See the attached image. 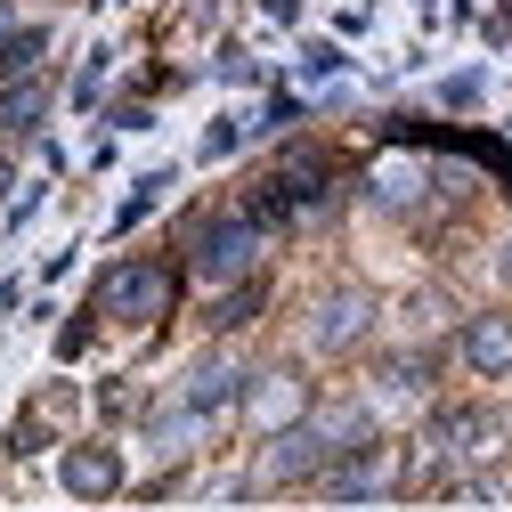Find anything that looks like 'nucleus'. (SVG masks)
<instances>
[{
	"label": "nucleus",
	"mask_w": 512,
	"mask_h": 512,
	"mask_svg": "<svg viewBox=\"0 0 512 512\" xmlns=\"http://www.w3.org/2000/svg\"><path fill=\"white\" fill-rule=\"evenodd\" d=\"M41 82H9V90H0V131H33V122H41Z\"/></svg>",
	"instance_id": "nucleus-10"
},
{
	"label": "nucleus",
	"mask_w": 512,
	"mask_h": 512,
	"mask_svg": "<svg viewBox=\"0 0 512 512\" xmlns=\"http://www.w3.org/2000/svg\"><path fill=\"white\" fill-rule=\"evenodd\" d=\"M0 196H9V163H0Z\"/></svg>",
	"instance_id": "nucleus-13"
},
{
	"label": "nucleus",
	"mask_w": 512,
	"mask_h": 512,
	"mask_svg": "<svg viewBox=\"0 0 512 512\" xmlns=\"http://www.w3.org/2000/svg\"><path fill=\"white\" fill-rule=\"evenodd\" d=\"M171 293H179V277H171L163 261H122V269H106L98 309L114 317V326H163V317H171Z\"/></svg>",
	"instance_id": "nucleus-2"
},
{
	"label": "nucleus",
	"mask_w": 512,
	"mask_h": 512,
	"mask_svg": "<svg viewBox=\"0 0 512 512\" xmlns=\"http://www.w3.org/2000/svg\"><path fill=\"white\" fill-rule=\"evenodd\" d=\"M326 187H334V171H326V155H285L269 179H261V196H252V220H293L301 204H317V196H326Z\"/></svg>",
	"instance_id": "nucleus-4"
},
{
	"label": "nucleus",
	"mask_w": 512,
	"mask_h": 512,
	"mask_svg": "<svg viewBox=\"0 0 512 512\" xmlns=\"http://www.w3.org/2000/svg\"><path fill=\"white\" fill-rule=\"evenodd\" d=\"M464 366L472 374H512V326L504 317H472L464 326Z\"/></svg>",
	"instance_id": "nucleus-8"
},
{
	"label": "nucleus",
	"mask_w": 512,
	"mask_h": 512,
	"mask_svg": "<svg viewBox=\"0 0 512 512\" xmlns=\"http://www.w3.org/2000/svg\"><path fill=\"white\" fill-rule=\"evenodd\" d=\"M301 374H261V382H252V423H293L301 415Z\"/></svg>",
	"instance_id": "nucleus-9"
},
{
	"label": "nucleus",
	"mask_w": 512,
	"mask_h": 512,
	"mask_svg": "<svg viewBox=\"0 0 512 512\" xmlns=\"http://www.w3.org/2000/svg\"><path fill=\"white\" fill-rule=\"evenodd\" d=\"M122 488V456L114 447H74L66 456V496H114Z\"/></svg>",
	"instance_id": "nucleus-7"
},
{
	"label": "nucleus",
	"mask_w": 512,
	"mask_h": 512,
	"mask_svg": "<svg viewBox=\"0 0 512 512\" xmlns=\"http://www.w3.org/2000/svg\"><path fill=\"white\" fill-rule=\"evenodd\" d=\"M9 33H17V25H9V9H0V41H9Z\"/></svg>",
	"instance_id": "nucleus-12"
},
{
	"label": "nucleus",
	"mask_w": 512,
	"mask_h": 512,
	"mask_svg": "<svg viewBox=\"0 0 512 512\" xmlns=\"http://www.w3.org/2000/svg\"><path fill=\"white\" fill-rule=\"evenodd\" d=\"M41 49H49V33H41V25H33V33H9V41H0V74L41 66Z\"/></svg>",
	"instance_id": "nucleus-11"
},
{
	"label": "nucleus",
	"mask_w": 512,
	"mask_h": 512,
	"mask_svg": "<svg viewBox=\"0 0 512 512\" xmlns=\"http://www.w3.org/2000/svg\"><path fill=\"white\" fill-rule=\"evenodd\" d=\"M187 269H196L204 285H236L261 269V220H204L196 236H187Z\"/></svg>",
	"instance_id": "nucleus-3"
},
{
	"label": "nucleus",
	"mask_w": 512,
	"mask_h": 512,
	"mask_svg": "<svg viewBox=\"0 0 512 512\" xmlns=\"http://www.w3.org/2000/svg\"><path fill=\"white\" fill-rule=\"evenodd\" d=\"M317 496L326 504H382V496H399V464L391 456H350L342 472H317Z\"/></svg>",
	"instance_id": "nucleus-5"
},
{
	"label": "nucleus",
	"mask_w": 512,
	"mask_h": 512,
	"mask_svg": "<svg viewBox=\"0 0 512 512\" xmlns=\"http://www.w3.org/2000/svg\"><path fill=\"white\" fill-rule=\"evenodd\" d=\"M358 334H366V293L358 285H342V293H326V301L309 309V342L317 350H350Z\"/></svg>",
	"instance_id": "nucleus-6"
},
{
	"label": "nucleus",
	"mask_w": 512,
	"mask_h": 512,
	"mask_svg": "<svg viewBox=\"0 0 512 512\" xmlns=\"http://www.w3.org/2000/svg\"><path fill=\"white\" fill-rule=\"evenodd\" d=\"M504 277H512V252H504Z\"/></svg>",
	"instance_id": "nucleus-14"
},
{
	"label": "nucleus",
	"mask_w": 512,
	"mask_h": 512,
	"mask_svg": "<svg viewBox=\"0 0 512 512\" xmlns=\"http://www.w3.org/2000/svg\"><path fill=\"white\" fill-rule=\"evenodd\" d=\"M358 439H366V415H358V407H342V415H317V423H301V431L269 439L261 480H269V488H277V480H317V464H326L334 447H358Z\"/></svg>",
	"instance_id": "nucleus-1"
}]
</instances>
